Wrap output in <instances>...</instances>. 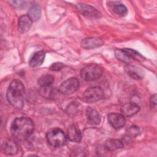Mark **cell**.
<instances>
[{
	"label": "cell",
	"mask_w": 157,
	"mask_h": 157,
	"mask_svg": "<svg viewBox=\"0 0 157 157\" xmlns=\"http://www.w3.org/2000/svg\"><path fill=\"white\" fill-rule=\"evenodd\" d=\"M45 58V53L43 51L36 52L31 58L29 61V66L32 67H36L40 66Z\"/></svg>",
	"instance_id": "cell-17"
},
{
	"label": "cell",
	"mask_w": 157,
	"mask_h": 157,
	"mask_svg": "<svg viewBox=\"0 0 157 157\" xmlns=\"http://www.w3.org/2000/svg\"><path fill=\"white\" fill-rule=\"evenodd\" d=\"M66 137L71 142H80L82 139V134L75 125H71L67 129Z\"/></svg>",
	"instance_id": "cell-16"
},
{
	"label": "cell",
	"mask_w": 157,
	"mask_h": 157,
	"mask_svg": "<svg viewBox=\"0 0 157 157\" xmlns=\"http://www.w3.org/2000/svg\"><path fill=\"white\" fill-rule=\"evenodd\" d=\"M80 44L81 47L85 49H94L102 46L104 42L99 37H88L83 39Z\"/></svg>",
	"instance_id": "cell-11"
},
{
	"label": "cell",
	"mask_w": 157,
	"mask_h": 157,
	"mask_svg": "<svg viewBox=\"0 0 157 157\" xmlns=\"http://www.w3.org/2000/svg\"><path fill=\"white\" fill-rule=\"evenodd\" d=\"M12 7L15 9H21L25 6V1H10L9 2Z\"/></svg>",
	"instance_id": "cell-23"
},
{
	"label": "cell",
	"mask_w": 157,
	"mask_h": 157,
	"mask_svg": "<svg viewBox=\"0 0 157 157\" xmlns=\"http://www.w3.org/2000/svg\"><path fill=\"white\" fill-rule=\"evenodd\" d=\"M78 10L83 15L91 18H100L101 13L94 7L83 3H78L76 5Z\"/></svg>",
	"instance_id": "cell-8"
},
{
	"label": "cell",
	"mask_w": 157,
	"mask_h": 157,
	"mask_svg": "<svg viewBox=\"0 0 157 157\" xmlns=\"http://www.w3.org/2000/svg\"><path fill=\"white\" fill-rule=\"evenodd\" d=\"M104 91L99 86L88 88L83 93V99L86 102H94L102 99Z\"/></svg>",
	"instance_id": "cell-7"
},
{
	"label": "cell",
	"mask_w": 157,
	"mask_h": 157,
	"mask_svg": "<svg viewBox=\"0 0 157 157\" xmlns=\"http://www.w3.org/2000/svg\"><path fill=\"white\" fill-rule=\"evenodd\" d=\"M79 87V81L75 77H70L64 81L59 87V91L65 95L74 93Z\"/></svg>",
	"instance_id": "cell-6"
},
{
	"label": "cell",
	"mask_w": 157,
	"mask_h": 157,
	"mask_svg": "<svg viewBox=\"0 0 157 157\" xmlns=\"http://www.w3.org/2000/svg\"><path fill=\"white\" fill-rule=\"evenodd\" d=\"M123 146L124 145L122 140L114 139L107 140L104 145L105 149L109 151H115L118 149L122 148Z\"/></svg>",
	"instance_id": "cell-18"
},
{
	"label": "cell",
	"mask_w": 157,
	"mask_h": 157,
	"mask_svg": "<svg viewBox=\"0 0 157 157\" xmlns=\"http://www.w3.org/2000/svg\"><path fill=\"white\" fill-rule=\"evenodd\" d=\"M117 58L127 64L131 63L132 61H143L145 58L138 52L131 48H118L115 51Z\"/></svg>",
	"instance_id": "cell-5"
},
{
	"label": "cell",
	"mask_w": 157,
	"mask_h": 157,
	"mask_svg": "<svg viewBox=\"0 0 157 157\" xmlns=\"http://www.w3.org/2000/svg\"><path fill=\"white\" fill-rule=\"evenodd\" d=\"M46 139L52 147L59 148L66 142V136L64 132L58 128H53L49 129L46 134Z\"/></svg>",
	"instance_id": "cell-3"
},
{
	"label": "cell",
	"mask_w": 157,
	"mask_h": 157,
	"mask_svg": "<svg viewBox=\"0 0 157 157\" xmlns=\"http://www.w3.org/2000/svg\"><path fill=\"white\" fill-rule=\"evenodd\" d=\"M54 82V77L52 75L46 74L42 75L38 79V83L42 87H48Z\"/></svg>",
	"instance_id": "cell-19"
},
{
	"label": "cell",
	"mask_w": 157,
	"mask_h": 157,
	"mask_svg": "<svg viewBox=\"0 0 157 157\" xmlns=\"http://www.w3.org/2000/svg\"><path fill=\"white\" fill-rule=\"evenodd\" d=\"M34 128V125L31 119L21 117L13 120L10 126V132L15 139L25 140L31 135Z\"/></svg>",
	"instance_id": "cell-1"
},
{
	"label": "cell",
	"mask_w": 157,
	"mask_h": 157,
	"mask_svg": "<svg viewBox=\"0 0 157 157\" xmlns=\"http://www.w3.org/2000/svg\"><path fill=\"white\" fill-rule=\"evenodd\" d=\"M113 11L116 14L124 17L128 13V9L123 4H115L113 8Z\"/></svg>",
	"instance_id": "cell-21"
},
{
	"label": "cell",
	"mask_w": 157,
	"mask_h": 157,
	"mask_svg": "<svg viewBox=\"0 0 157 157\" xmlns=\"http://www.w3.org/2000/svg\"><path fill=\"white\" fill-rule=\"evenodd\" d=\"M109 124L115 129H120L125 125V119L123 115L117 113H110L107 117Z\"/></svg>",
	"instance_id": "cell-9"
},
{
	"label": "cell",
	"mask_w": 157,
	"mask_h": 157,
	"mask_svg": "<svg viewBox=\"0 0 157 157\" xmlns=\"http://www.w3.org/2000/svg\"><path fill=\"white\" fill-rule=\"evenodd\" d=\"M33 24V20L28 15H23L21 16L18 21V31L21 33H25L28 32Z\"/></svg>",
	"instance_id": "cell-13"
},
{
	"label": "cell",
	"mask_w": 157,
	"mask_h": 157,
	"mask_svg": "<svg viewBox=\"0 0 157 157\" xmlns=\"http://www.w3.org/2000/svg\"><path fill=\"white\" fill-rule=\"evenodd\" d=\"M150 106L151 109H156V94H155L152 95L150 98Z\"/></svg>",
	"instance_id": "cell-25"
},
{
	"label": "cell",
	"mask_w": 157,
	"mask_h": 157,
	"mask_svg": "<svg viewBox=\"0 0 157 157\" xmlns=\"http://www.w3.org/2000/svg\"><path fill=\"white\" fill-rule=\"evenodd\" d=\"M64 66L65 65L62 63H59V62L54 63L50 66V69L53 71H59L61 70Z\"/></svg>",
	"instance_id": "cell-24"
},
{
	"label": "cell",
	"mask_w": 157,
	"mask_h": 157,
	"mask_svg": "<svg viewBox=\"0 0 157 157\" xmlns=\"http://www.w3.org/2000/svg\"><path fill=\"white\" fill-rule=\"evenodd\" d=\"M140 132L139 129L136 126H131L127 129V134L130 137H136Z\"/></svg>",
	"instance_id": "cell-22"
},
{
	"label": "cell",
	"mask_w": 157,
	"mask_h": 157,
	"mask_svg": "<svg viewBox=\"0 0 157 157\" xmlns=\"http://www.w3.org/2000/svg\"><path fill=\"white\" fill-rule=\"evenodd\" d=\"M140 110V107L137 103L131 102L124 104L121 108L122 114L126 117H131L136 115Z\"/></svg>",
	"instance_id": "cell-15"
},
{
	"label": "cell",
	"mask_w": 157,
	"mask_h": 157,
	"mask_svg": "<svg viewBox=\"0 0 157 157\" xmlns=\"http://www.w3.org/2000/svg\"><path fill=\"white\" fill-rule=\"evenodd\" d=\"M103 72V68L97 64H90L80 71L81 77L86 82H94L99 79Z\"/></svg>",
	"instance_id": "cell-4"
},
{
	"label": "cell",
	"mask_w": 157,
	"mask_h": 157,
	"mask_svg": "<svg viewBox=\"0 0 157 157\" xmlns=\"http://www.w3.org/2000/svg\"><path fill=\"white\" fill-rule=\"evenodd\" d=\"M25 86L19 80H13L7 90V99L15 109H21L24 105Z\"/></svg>",
	"instance_id": "cell-2"
},
{
	"label": "cell",
	"mask_w": 157,
	"mask_h": 157,
	"mask_svg": "<svg viewBox=\"0 0 157 157\" xmlns=\"http://www.w3.org/2000/svg\"><path fill=\"white\" fill-rule=\"evenodd\" d=\"M86 117L88 123L91 125H98L101 122V117L99 112L91 107H88L86 110Z\"/></svg>",
	"instance_id": "cell-12"
},
{
	"label": "cell",
	"mask_w": 157,
	"mask_h": 157,
	"mask_svg": "<svg viewBox=\"0 0 157 157\" xmlns=\"http://www.w3.org/2000/svg\"><path fill=\"white\" fill-rule=\"evenodd\" d=\"M1 150L6 155H14L18 153V147L15 141L7 140L2 144Z\"/></svg>",
	"instance_id": "cell-14"
},
{
	"label": "cell",
	"mask_w": 157,
	"mask_h": 157,
	"mask_svg": "<svg viewBox=\"0 0 157 157\" xmlns=\"http://www.w3.org/2000/svg\"><path fill=\"white\" fill-rule=\"evenodd\" d=\"M28 15L31 18L33 21H37L41 16V10L38 6H32L28 12Z\"/></svg>",
	"instance_id": "cell-20"
},
{
	"label": "cell",
	"mask_w": 157,
	"mask_h": 157,
	"mask_svg": "<svg viewBox=\"0 0 157 157\" xmlns=\"http://www.w3.org/2000/svg\"><path fill=\"white\" fill-rule=\"evenodd\" d=\"M124 71L128 75L136 80L142 79L145 75V72L142 68L131 64H127L125 66Z\"/></svg>",
	"instance_id": "cell-10"
}]
</instances>
